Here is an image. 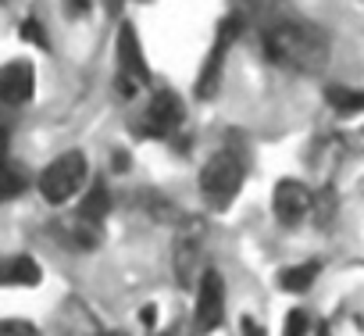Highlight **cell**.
<instances>
[{
    "mask_svg": "<svg viewBox=\"0 0 364 336\" xmlns=\"http://www.w3.org/2000/svg\"><path fill=\"white\" fill-rule=\"evenodd\" d=\"M29 176L11 161V157H0V201H15L18 194H26Z\"/></svg>",
    "mask_w": 364,
    "mask_h": 336,
    "instance_id": "cell-14",
    "label": "cell"
},
{
    "mask_svg": "<svg viewBox=\"0 0 364 336\" xmlns=\"http://www.w3.org/2000/svg\"><path fill=\"white\" fill-rule=\"evenodd\" d=\"M232 36H236V19L222 22V29H218V36H215V43H211V54H208V61H204V68H200V75H197V93H200V97H215Z\"/></svg>",
    "mask_w": 364,
    "mask_h": 336,
    "instance_id": "cell-9",
    "label": "cell"
},
{
    "mask_svg": "<svg viewBox=\"0 0 364 336\" xmlns=\"http://www.w3.org/2000/svg\"><path fill=\"white\" fill-rule=\"evenodd\" d=\"M36 93V68L29 61H8L0 68V100L18 107V104H29Z\"/></svg>",
    "mask_w": 364,
    "mask_h": 336,
    "instance_id": "cell-8",
    "label": "cell"
},
{
    "mask_svg": "<svg viewBox=\"0 0 364 336\" xmlns=\"http://www.w3.org/2000/svg\"><path fill=\"white\" fill-rule=\"evenodd\" d=\"M243 336H268L264 325H257L254 318H243Z\"/></svg>",
    "mask_w": 364,
    "mask_h": 336,
    "instance_id": "cell-17",
    "label": "cell"
},
{
    "mask_svg": "<svg viewBox=\"0 0 364 336\" xmlns=\"http://www.w3.org/2000/svg\"><path fill=\"white\" fill-rule=\"evenodd\" d=\"M107 211H111V194H107L104 183H93V187L86 190L82 204H79V219L90 222V226H100V222L107 219Z\"/></svg>",
    "mask_w": 364,
    "mask_h": 336,
    "instance_id": "cell-11",
    "label": "cell"
},
{
    "mask_svg": "<svg viewBox=\"0 0 364 336\" xmlns=\"http://www.w3.org/2000/svg\"><path fill=\"white\" fill-rule=\"evenodd\" d=\"M318 272H321V265H318V261L289 265V268H282V272H279V286H282L286 293H304V290H311V283L318 279Z\"/></svg>",
    "mask_w": 364,
    "mask_h": 336,
    "instance_id": "cell-12",
    "label": "cell"
},
{
    "mask_svg": "<svg viewBox=\"0 0 364 336\" xmlns=\"http://www.w3.org/2000/svg\"><path fill=\"white\" fill-rule=\"evenodd\" d=\"M264 51L275 65L293 72H318L328 61V40L307 22H279L264 36Z\"/></svg>",
    "mask_w": 364,
    "mask_h": 336,
    "instance_id": "cell-1",
    "label": "cell"
},
{
    "mask_svg": "<svg viewBox=\"0 0 364 336\" xmlns=\"http://www.w3.org/2000/svg\"><path fill=\"white\" fill-rule=\"evenodd\" d=\"M325 100L332 104V111H339V115H360L364 111V90H357V86H328L325 90Z\"/></svg>",
    "mask_w": 364,
    "mask_h": 336,
    "instance_id": "cell-13",
    "label": "cell"
},
{
    "mask_svg": "<svg viewBox=\"0 0 364 336\" xmlns=\"http://www.w3.org/2000/svg\"><path fill=\"white\" fill-rule=\"evenodd\" d=\"M0 157H8V129L0 125Z\"/></svg>",
    "mask_w": 364,
    "mask_h": 336,
    "instance_id": "cell-18",
    "label": "cell"
},
{
    "mask_svg": "<svg viewBox=\"0 0 364 336\" xmlns=\"http://www.w3.org/2000/svg\"><path fill=\"white\" fill-rule=\"evenodd\" d=\"M86 176H90V161H86V154L68 150V154H58V157L43 168L40 179H36V187H40V194H43L47 204H68L72 197L82 194Z\"/></svg>",
    "mask_w": 364,
    "mask_h": 336,
    "instance_id": "cell-2",
    "label": "cell"
},
{
    "mask_svg": "<svg viewBox=\"0 0 364 336\" xmlns=\"http://www.w3.org/2000/svg\"><path fill=\"white\" fill-rule=\"evenodd\" d=\"M272 211L282 226H300L311 215V190L296 179H282L272 197Z\"/></svg>",
    "mask_w": 364,
    "mask_h": 336,
    "instance_id": "cell-7",
    "label": "cell"
},
{
    "mask_svg": "<svg viewBox=\"0 0 364 336\" xmlns=\"http://www.w3.org/2000/svg\"><path fill=\"white\" fill-rule=\"evenodd\" d=\"M43 279V268L29 254H8L0 258V286H36Z\"/></svg>",
    "mask_w": 364,
    "mask_h": 336,
    "instance_id": "cell-10",
    "label": "cell"
},
{
    "mask_svg": "<svg viewBox=\"0 0 364 336\" xmlns=\"http://www.w3.org/2000/svg\"><path fill=\"white\" fill-rule=\"evenodd\" d=\"M18 36H22L26 43H33V47H47V33H43V26H40L36 19H26L22 29H18Z\"/></svg>",
    "mask_w": 364,
    "mask_h": 336,
    "instance_id": "cell-16",
    "label": "cell"
},
{
    "mask_svg": "<svg viewBox=\"0 0 364 336\" xmlns=\"http://www.w3.org/2000/svg\"><path fill=\"white\" fill-rule=\"evenodd\" d=\"M114 51H118V68H122L125 93H132V86H139V83L146 86V83H150V68H146V58H143V47H139L132 26H122Z\"/></svg>",
    "mask_w": 364,
    "mask_h": 336,
    "instance_id": "cell-6",
    "label": "cell"
},
{
    "mask_svg": "<svg viewBox=\"0 0 364 336\" xmlns=\"http://www.w3.org/2000/svg\"><path fill=\"white\" fill-rule=\"evenodd\" d=\"M225 318V283L215 268L200 272L197 300H193V325L197 332H215Z\"/></svg>",
    "mask_w": 364,
    "mask_h": 336,
    "instance_id": "cell-4",
    "label": "cell"
},
{
    "mask_svg": "<svg viewBox=\"0 0 364 336\" xmlns=\"http://www.w3.org/2000/svg\"><path fill=\"white\" fill-rule=\"evenodd\" d=\"M118 336H125V332H118Z\"/></svg>",
    "mask_w": 364,
    "mask_h": 336,
    "instance_id": "cell-19",
    "label": "cell"
},
{
    "mask_svg": "<svg viewBox=\"0 0 364 336\" xmlns=\"http://www.w3.org/2000/svg\"><path fill=\"white\" fill-rule=\"evenodd\" d=\"M182 118H186V111H182L178 93H171V90H157V93H154V100L146 104L143 132H146V136L164 140V136H171V132L182 125Z\"/></svg>",
    "mask_w": 364,
    "mask_h": 336,
    "instance_id": "cell-5",
    "label": "cell"
},
{
    "mask_svg": "<svg viewBox=\"0 0 364 336\" xmlns=\"http://www.w3.org/2000/svg\"><path fill=\"white\" fill-rule=\"evenodd\" d=\"M243 179H247L243 157L232 150H218L200 168V194L208 197L211 208H229L236 201V194L243 190Z\"/></svg>",
    "mask_w": 364,
    "mask_h": 336,
    "instance_id": "cell-3",
    "label": "cell"
},
{
    "mask_svg": "<svg viewBox=\"0 0 364 336\" xmlns=\"http://www.w3.org/2000/svg\"><path fill=\"white\" fill-rule=\"evenodd\" d=\"M307 332H311V315H307V308L286 311V318H282V336H307Z\"/></svg>",
    "mask_w": 364,
    "mask_h": 336,
    "instance_id": "cell-15",
    "label": "cell"
}]
</instances>
